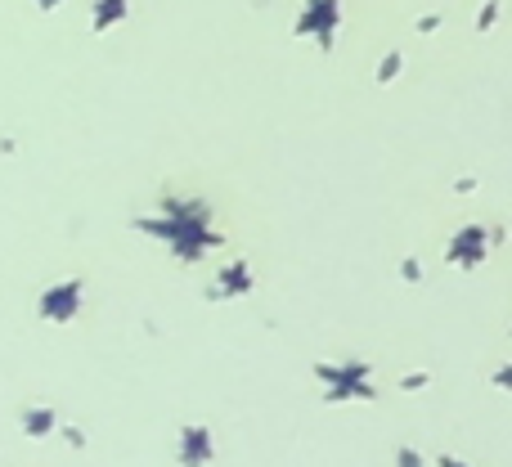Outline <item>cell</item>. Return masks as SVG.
Wrapping results in <instances>:
<instances>
[{
  "mask_svg": "<svg viewBox=\"0 0 512 467\" xmlns=\"http://www.w3.org/2000/svg\"><path fill=\"white\" fill-rule=\"evenodd\" d=\"M396 463H400V467H423V454H418V450H400Z\"/></svg>",
  "mask_w": 512,
  "mask_h": 467,
  "instance_id": "cell-8",
  "label": "cell"
},
{
  "mask_svg": "<svg viewBox=\"0 0 512 467\" xmlns=\"http://www.w3.org/2000/svg\"><path fill=\"white\" fill-rule=\"evenodd\" d=\"M243 292H252V270L248 261H230L221 270V279L212 283V297L221 301V297H243Z\"/></svg>",
  "mask_w": 512,
  "mask_h": 467,
  "instance_id": "cell-4",
  "label": "cell"
},
{
  "mask_svg": "<svg viewBox=\"0 0 512 467\" xmlns=\"http://www.w3.org/2000/svg\"><path fill=\"white\" fill-rule=\"evenodd\" d=\"M54 427H59V414H54V409H45V405H27L23 409V432L32 436V441H45Z\"/></svg>",
  "mask_w": 512,
  "mask_h": 467,
  "instance_id": "cell-5",
  "label": "cell"
},
{
  "mask_svg": "<svg viewBox=\"0 0 512 467\" xmlns=\"http://www.w3.org/2000/svg\"><path fill=\"white\" fill-rule=\"evenodd\" d=\"M400 279L418 283V279H423V265H418V261H405V265H400Z\"/></svg>",
  "mask_w": 512,
  "mask_h": 467,
  "instance_id": "cell-7",
  "label": "cell"
},
{
  "mask_svg": "<svg viewBox=\"0 0 512 467\" xmlns=\"http://www.w3.org/2000/svg\"><path fill=\"white\" fill-rule=\"evenodd\" d=\"M396 72H400V54H391V59L378 68V81H391V77H396Z\"/></svg>",
  "mask_w": 512,
  "mask_h": 467,
  "instance_id": "cell-6",
  "label": "cell"
},
{
  "mask_svg": "<svg viewBox=\"0 0 512 467\" xmlns=\"http://www.w3.org/2000/svg\"><path fill=\"white\" fill-rule=\"evenodd\" d=\"M63 436H68V445H72V450H77V445H86V436H81L77 427H63Z\"/></svg>",
  "mask_w": 512,
  "mask_h": 467,
  "instance_id": "cell-10",
  "label": "cell"
},
{
  "mask_svg": "<svg viewBox=\"0 0 512 467\" xmlns=\"http://www.w3.org/2000/svg\"><path fill=\"white\" fill-rule=\"evenodd\" d=\"M481 256H486V230H481V225H463V230L450 238V261L472 270Z\"/></svg>",
  "mask_w": 512,
  "mask_h": 467,
  "instance_id": "cell-2",
  "label": "cell"
},
{
  "mask_svg": "<svg viewBox=\"0 0 512 467\" xmlns=\"http://www.w3.org/2000/svg\"><path fill=\"white\" fill-rule=\"evenodd\" d=\"M400 387H405V391H423L427 387V373H409V378H400Z\"/></svg>",
  "mask_w": 512,
  "mask_h": 467,
  "instance_id": "cell-9",
  "label": "cell"
},
{
  "mask_svg": "<svg viewBox=\"0 0 512 467\" xmlns=\"http://www.w3.org/2000/svg\"><path fill=\"white\" fill-rule=\"evenodd\" d=\"M81 279H68V283H59V288H50L41 297V319H50V324H68L72 315L81 310Z\"/></svg>",
  "mask_w": 512,
  "mask_h": 467,
  "instance_id": "cell-1",
  "label": "cell"
},
{
  "mask_svg": "<svg viewBox=\"0 0 512 467\" xmlns=\"http://www.w3.org/2000/svg\"><path fill=\"white\" fill-rule=\"evenodd\" d=\"M180 463L185 467L212 463V432H207V427H185V432H180Z\"/></svg>",
  "mask_w": 512,
  "mask_h": 467,
  "instance_id": "cell-3",
  "label": "cell"
},
{
  "mask_svg": "<svg viewBox=\"0 0 512 467\" xmlns=\"http://www.w3.org/2000/svg\"><path fill=\"white\" fill-rule=\"evenodd\" d=\"M436 467H468V463H459V459H441Z\"/></svg>",
  "mask_w": 512,
  "mask_h": 467,
  "instance_id": "cell-11",
  "label": "cell"
}]
</instances>
